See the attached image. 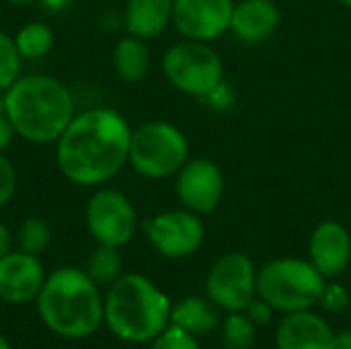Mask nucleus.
<instances>
[{
    "label": "nucleus",
    "mask_w": 351,
    "mask_h": 349,
    "mask_svg": "<svg viewBox=\"0 0 351 349\" xmlns=\"http://www.w3.org/2000/svg\"><path fill=\"white\" fill-rule=\"evenodd\" d=\"M130 140L132 128L119 111L84 109L56 140V167L74 185L101 187L128 165Z\"/></svg>",
    "instance_id": "1"
},
{
    "label": "nucleus",
    "mask_w": 351,
    "mask_h": 349,
    "mask_svg": "<svg viewBox=\"0 0 351 349\" xmlns=\"http://www.w3.org/2000/svg\"><path fill=\"white\" fill-rule=\"evenodd\" d=\"M4 113L19 138L51 144L76 115V103L70 88L56 76L25 74L4 91Z\"/></svg>",
    "instance_id": "2"
},
{
    "label": "nucleus",
    "mask_w": 351,
    "mask_h": 349,
    "mask_svg": "<svg viewBox=\"0 0 351 349\" xmlns=\"http://www.w3.org/2000/svg\"><path fill=\"white\" fill-rule=\"evenodd\" d=\"M41 323L64 339H86L105 323V298L84 269L64 265L47 274L37 296Z\"/></svg>",
    "instance_id": "3"
},
{
    "label": "nucleus",
    "mask_w": 351,
    "mask_h": 349,
    "mask_svg": "<svg viewBox=\"0 0 351 349\" xmlns=\"http://www.w3.org/2000/svg\"><path fill=\"white\" fill-rule=\"evenodd\" d=\"M169 296L142 274H123L105 296V325L128 344H148L171 325Z\"/></svg>",
    "instance_id": "4"
},
{
    "label": "nucleus",
    "mask_w": 351,
    "mask_h": 349,
    "mask_svg": "<svg viewBox=\"0 0 351 349\" xmlns=\"http://www.w3.org/2000/svg\"><path fill=\"white\" fill-rule=\"evenodd\" d=\"M327 278L304 259H274L257 272V296L284 315L311 311L319 304Z\"/></svg>",
    "instance_id": "5"
},
{
    "label": "nucleus",
    "mask_w": 351,
    "mask_h": 349,
    "mask_svg": "<svg viewBox=\"0 0 351 349\" xmlns=\"http://www.w3.org/2000/svg\"><path fill=\"white\" fill-rule=\"evenodd\" d=\"M189 160L185 134L167 121H148L132 130L128 165L146 179H167Z\"/></svg>",
    "instance_id": "6"
},
{
    "label": "nucleus",
    "mask_w": 351,
    "mask_h": 349,
    "mask_svg": "<svg viewBox=\"0 0 351 349\" xmlns=\"http://www.w3.org/2000/svg\"><path fill=\"white\" fill-rule=\"evenodd\" d=\"M162 74L177 91L191 97H208L220 88L224 64L206 41L183 39L165 51Z\"/></svg>",
    "instance_id": "7"
},
{
    "label": "nucleus",
    "mask_w": 351,
    "mask_h": 349,
    "mask_svg": "<svg viewBox=\"0 0 351 349\" xmlns=\"http://www.w3.org/2000/svg\"><path fill=\"white\" fill-rule=\"evenodd\" d=\"M84 220L97 245L117 247L128 245L138 228V214L130 197L111 187H99L84 210Z\"/></svg>",
    "instance_id": "8"
},
{
    "label": "nucleus",
    "mask_w": 351,
    "mask_h": 349,
    "mask_svg": "<svg viewBox=\"0 0 351 349\" xmlns=\"http://www.w3.org/2000/svg\"><path fill=\"white\" fill-rule=\"evenodd\" d=\"M206 292L216 306L243 313L257 294V269L251 257L234 251L216 259L206 278Z\"/></svg>",
    "instance_id": "9"
},
{
    "label": "nucleus",
    "mask_w": 351,
    "mask_h": 349,
    "mask_svg": "<svg viewBox=\"0 0 351 349\" xmlns=\"http://www.w3.org/2000/svg\"><path fill=\"white\" fill-rule=\"evenodd\" d=\"M144 234L150 245L167 259L193 255L206 239V226L199 214L183 208L160 212L144 222Z\"/></svg>",
    "instance_id": "10"
},
{
    "label": "nucleus",
    "mask_w": 351,
    "mask_h": 349,
    "mask_svg": "<svg viewBox=\"0 0 351 349\" xmlns=\"http://www.w3.org/2000/svg\"><path fill=\"white\" fill-rule=\"evenodd\" d=\"M175 177V191L183 208L206 216L220 206L224 195V175L214 160H187Z\"/></svg>",
    "instance_id": "11"
},
{
    "label": "nucleus",
    "mask_w": 351,
    "mask_h": 349,
    "mask_svg": "<svg viewBox=\"0 0 351 349\" xmlns=\"http://www.w3.org/2000/svg\"><path fill=\"white\" fill-rule=\"evenodd\" d=\"M237 0H175L173 27L183 39L214 41L230 31Z\"/></svg>",
    "instance_id": "12"
},
{
    "label": "nucleus",
    "mask_w": 351,
    "mask_h": 349,
    "mask_svg": "<svg viewBox=\"0 0 351 349\" xmlns=\"http://www.w3.org/2000/svg\"><path fill=\"white\" fill-rule=\"evenodd\" d=\"M47 274L37 255L21 249L0 259V300L6 304H27L37 300Z\"/></svg>",
    "instance_id": "13"
},
{
    "label": "nucleus",
    "mask_w": 351,
    "mask_h": 349,
    "mask_svg": "<svg viewBox=\"0 0 351 349\" xmlns=\"http://www.w3.org/2000/svg\"><path fill=\"white\" fill-rule=\"evenodd\" d=\"M308 255L311 263L325 278L341 276L351 261V237L348 228L335 220L321 222L311 234Z\"/></svg>",
    "instance_id": "14"
},
{
    "label": "nucleus",
    "mask_w": 351,
    "mask_h": 349,
    "mask_svg": "<svg viewBox=\"0 0 351 349\" xmlns=\"http://www.w3.org/2000/svg\"><path fill=\"white\" fill-rule=\"evenodd\" d=\"M278 349H337L335 333L313 311L286 315L276 331Z\"/></svg>",
    "instance_id": "15"
},
{
    "label": "nucleus",
    "mask_w": 351,
    "mask_h": 349,
    "mask_svg": "<svg viewBox=\"0 0 351 349\" xmlns=\"http://www.w3.org/2000/svg\"><path fill=\"white\" fill-rule=\"evenodd\" d=\"M282 12L274 0H237L230 33L245 43H261L280 27Z\"/></svg>",
    "instance_id": "16"
},
{
    "label": "nucleus",
    "mask_w": 351,
    "mask_h": 349,
    "mask_svg": "<svg viewBox=\"0 0 351 349\" xmlns=\"http://www.w3.org/2000/svg\"><path fill=\"white\" fill-rule=\"evenodd\" d=\"M173 6L175 0H128L121 12L123 27L144 41L160 37L173 23Z\"/></svg>",
    "instance_id": "17"
},
{
    "label": "nucleus",
    "mask_w": 351,
    "mask_h": 349,
    "mask_svg": "<svg viewBox=\"0 0 351 349\" xmlns=\"http://www.w3.org/2000/svg\"><path fill=\"white\" fill-rule=\"evenodd\" d=\"M113 68L123 82L128 84L140 82L150 68V51L146 41L130 33L117 39L113 47Z\"/></svg>",
    "instance_id": "18"
},
{
    "label": "nucleus",
    "mask_w": 351,
    "mask_h": 349,
    "mask_svg": "<svg viewBox=\"0 0 351 349\" xmlns=\"http://www.w3.org/2000/svg\"><path fill=\"white\" fill-rule=\"evenodd\" d=\"M171 325L197 335H208L218 327V315L212 304L204 298L189 296L171 306Z\"/></svg>",
    "instance_id": "19"
},
{
    "label": "nucleus",
    "mask_w": 351,
    "mask_h": 349,
    "mask_svg": "<svg viewBox=\"0 0 351 349\" xmlns=\"http://www.w3.org/2000/svg\"><path fill=\"white\" fill-rule=\"evenodd\" d=\"M12 37L23 60H41L53 47V31L43 21L25 23Z\"/></svg>",
    "instance_id": "20"
},
{
    "label": "nucleus",
    "mask_w": 351,
    "mask_h": 349,
    "mask_svg": "<svg viewBox=\"0 0 351 349\" xmlns=\"http://www.w3.org/2000/svg\"><path fill=\"white\" fill-rule=\"evenodd\" d=\"M121 269H123V261H121L119 249L107 247V245H97V249L86 259L84 272L99 288H109L123 276Z\"/></svg>",
    "instance_id": "21"
},
{
    "label": "nucleus",
    "mask_w": 351,
    "mask_h": 349,
    "mask_svg": "<svg viewBox=\"0 0 351 349\" xmlns=\"http://www.w3.org/2000/svg\"><path fill=\"white\" fill-rule=\"evenodd\" d=\"M49 243H51V228L45 218L29 216L27 220L21 222L16 230V245L21 251L39 257L41 253L47 251Z\"/></svg>",
    "instance_id": "22"
},
{
    "label": "nucleus",
    "mask_w": 351,
    "mask_h": 349,
    "mask_svg": "<svg viewBox=\"0 0 351 349\" xmlns=\"http://www.w3.org/2000/svg\"><path fill=\"white\" fill-rule=\"evenodd\" d=\"M255 323L245 313H232L222 329V341L226 349L255 348Z\"/></svg>",
    "instance_id": "23"
},
{
    "label": "nucleus",
    "mask_w": 351,
    "mask_h": 349,
    "mask_svg": "<svg viewBox=\"0 0 351 349\" xmlns=\"http://www.w3.org/2000/svg\"><path fill=\"white\" fill-rule=\"evenodd\" d=\"M23 56L14 43V37L0 31V91H6L21 76Z\"/></svg>",
    "instance_id": "24"
},
{
    "label": "nucleus",
    "mask_w": 351,
    "mask_h": 349,
    "mask_svg": "<svg viewBox=\"0 0 351 349\" xmlns=\"http://www.w3.org/2000/svg\"><path fill=\"white\" fill-rule=\"evenodd\" d=\"M150 349H199V344L191 333L169 325L158 337L152 339Z\"/></svg>",
    "instance_id": "25"
},
{
    "label": "nucleus",
    "mask_w": 351,
    "mask_h": 349,
    "mask_svg": "<svg viewBox=\"0 0 351 349\" xmlns=\"http://www.w3.org/2000/svg\"><path fill=\"white\" fill-rule=\"evenodd\" d=\"M16 193V171L14 165L0 152V210L12 202Z\"/></svg>",
    "instance_id": "26"
},
{
    "label": "nucleus",
    "mask_w": 351,
    "mask_h": 349,
    "mask_svg": "<svg viewBox=\"0 0 351 349\" xmlns=\"http://www.w3.org/2000/svg\"><path fill=\"white\" fill-rule=\"evenodd\" d=\"M319 302L329 313H343L350 306L351 296L341 284H325V290H323Z\"/></svg>",
    "instance_id": "27"
},
{
    "label": "nucleus",
    "mask_w": 351,
    "mask_h": 349,
    "mask_svg": "<svg viewBox=\"0 0 351 349\" xmlns=\"http://www.w3.org/2000/svg\"><path fill=\"white\" fill-rule=\"evenodd\" d=\"M253 323H255V327H265L267 323H271V319H274V309L269 306V302H265L263 298H253L249 304H247V309L243 311Z\"/></svg>",
    "instance_id": "28"
},
{
    "label": "nucleus",
    "mask_w": 351,
    "mask_h": 349,
    "mask_svg": "<svg viewBox=\"0 0 351 349\" xmlns=\"http://www.w3.org/2000/svg\"><path fill=\"white\" fill-rule=\"evenodd\" d=\"M14 136H16V132H14L8 115L4 111H0V152H4L12 144Z\"/></svg>",
    "instance_id": "29"
},
{
    "label": "nucleus",
    "mask_w": 351,
    "mask_h": 349,
    "mask_svg": "<svg viewBox=\"0 0 351 349\" xmlns=\"http://www.w3.org/2000/svg\"><path fill=\"white\" fill-rule=\"evenodd\" d=\"M12 241H14V239H12V232L0 222V259L12 251Z\"/></svg>",
    "instance_id": "30"
},
{
    "label": "nucleus",
    "mask_w": 351,
    "mask_h": 349,
    "mask_svg": "<svg viewBox=\"0 0 351 349\" xmlns=\"http://www.w3.org/2000/svg\"><path fill=\"white\" fill-rule=\"evenodd\" d=\"M41 2V6L43 8H47V10H62V8H66L68 6V2L70 0H39Z\"/></svg>",
    "instance_id": "31"
},
{
    "label": "nucleus",
    "mask_w": 351,
    "mask_h": 349,
    "mask_svg": "<svg viewBox=\"0 0 351 349\" xmlns=\"http://www.w3.org/2000/svg\"><path fill=\"white\" fill-rule=\"evenodd\" d=\"M6 2H10V4H14V6H29V4H33V2H39V0H6Z\"/></svg>",
    "instance_id": "32"
},
{
    "label": "nucleus",
    "mask_w": 351,
    "mask_h": 349,
    "mask_svg": "<svg viewBox=\"0 0 351 349\" xmlns=\"http://www.w3.org/2000/svg\"><path fill=\"white\" fill-rule=\"evenodd\" d=\"M0 349H12V346L8 344V339L4 335H0Z\"/></svg>",
    "instance_id": "33"
},
{
    "label": "nucleus",
    "mask_w": 351,
    "mask_h": 349,
    "mask_svg": "<svg viewBox=\"0 0 351 349\" xmlns=\"http://www.w3.org/2000/svg\"><path fill=\"white\" fill-rule=\"evenodd\" d=\"M0 111H4V91H0Z\"/></svg>",
    "instance_id": "34"
},
{
    "label": "nucleus",
    "mask_w": 351,
    "mask_h": 349,
    "mask_svg": "<svg viewBox=\"0 0 351 349\" xmlns=\"http://www.w3.org/2000/svg\"><path fill=\"white\" fill-rule=\"evenodd\" d=\"M339 4H343V6H348V8H351V0H337Z\"/></svg>",
    "instance_id": "35"
},
{
    "label": "nucleus",
    "mask_w": 351,
    "mask_h": 349,
    "mask_svg": "<svg viewBox=\"0 0 351 349\" xmlns=\"http://www.w3.org/2000/svg\"><path fill=\"white\" fill-rule=\"evenodd\" d=\"M337 349H351V346H348V348H337Z\"/></svg>",
    "instance_id": "36"
}]
</instances>
